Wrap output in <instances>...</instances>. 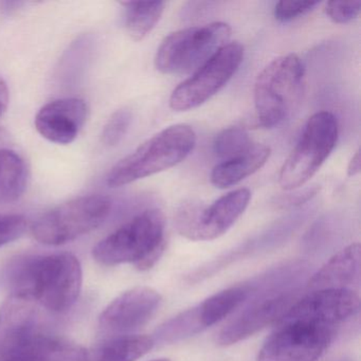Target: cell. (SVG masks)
Listing matches in <instances>:
<instances>
[{
    "label": "cell",
    "mask_w": 361,
    "mask_h": 361,
    "mask_svg": "<svg viewBox=\"0 0 361 361\" xmlns=\"http://www.w3.org/2000/svg\"><path fill=\"white\" fill-rule=\"evenodd\" d=\"M360 298L350 289L310 291L278 321L257 361H318L344 323L359 312Z\"/></svg>",
    "instance_id": "6da1fadb"
},
{
    "label": "cell",
    "mask_w": 361,
    "mask_h": 361,
    "mask_svg": "<svg viewBox=\"0 0 361 361\" xmlns=\"http://www.w3.org/2000/svg\"><path fill=\"white\" fill-rule=\"evenodd\" d=\"M83 274L77 257L68 252L37 255L20 262L13 271V293L47 308L64 312L77 302Z\"/></svg>",
    "instance_id": "7a4b0ae2"
},
{
    "label": "cell",
    "mask_w": 361,
    "mask_h": 361,
    "mask_svg": "<svg viewBox=\"0 0 361 361\" xmlns=\"http://www.w3.org/2000/svg\"><path fill=\"white\" fill-rule=\"evenodd\" d=\"M166 221L159 209H149L133 217L98 243L92 257L101 265L134 264L139 270L153 267L166 249Z\"/></svg>",
    "instance_id": "3957f363"
},
{
    "label": "cell",
    "mask_w": 361,
    "mask_h": 361,
    "mask_svg": "<svg viewBox=\"0 0 361 361\" xmlns=\"http://www.w3.org/2000/svg\"><path fill=\"white\" fill-rule=\"evenodd\" d=\"M196 134L187 124L169 126L139 145L109 171L106 183L123 187L177 166L193 151Z\"/></svg>",
    "instance_id": "277c9868"
},
{
    "label": "cell",
    "mask_w": 361,
    "mask_h": 361,
    "mask_svg": "<svg viewBox=\"0 0 361 361\" xmlns=\"http://www.w3.org/2000/svg\"><path fill=\"white\" fill-rule=\"evenodd\" d=\"M305 85V69L297 54L279 56L257 75L255 106L257 121L265 128L281 126L299 107Z\"/></svg>",
    "instance_id": "5b68a950"
},
{
    "label": "cell",
    "mask_w": 361,
    "mask_h": 361,
    "mask_svg": "<svg viewBox=\"0 0 361 361\" xmlns=\"http://www.w3.org/2000/svg\"><path fill=\"white\" fill-rule=\"evenodd\" d=\"M231 32L229 25L216 22L171 33L158 48L156 68L164 75L195 73L229 44Z\"/></svg>",
    "instance_id": "8992f818"
},
{
    "label": "cell",
    "mask_w": 361,
    "mask_h": 361,
    "mask_svg": "<svg viewBox=\"0 0 361 361\" xmlns=\"http://www.w3.org/2000/svg\"><path fill=\"white\" fill-rule=\"evenodd\" d=\"M338 121L329 111L308 119L295 149L281 168L279 185L285 191L303 187L331 155L337 143Z\"/></svg>",
    "instance_id": "52a82bcc"
},
{
    "label": "cell",
    "mask_w": 361,
    "mask_h": 361,
    "mask_svg": "<svg viewBox=\"0 0 361 361\" xmlns=\"http://www.w3.org/2000/svg\"><path fill=\"white\" fill-rule=\"evenodd\" d=\"M111 209V202L106 196L75 198L39 217L32 226L33 238L49 246L66 244L100 227Z\"/></svg>",
    "instance_id": "ba28073f"
},
{
    "label": "cell",
    "mask_w": 361,
    "mask_h": 361,
    "mask_svg": "<svg viewBox=\"0 0 361 361\" xmlns=\"http://www.w3.org/2000/svg\"><path fill=\"white\" fill-rule=\"evenodd\" d=\"M244 47L238 42L219 50L191 78L175 88L169 102L171 109L191 111L210 100L235 75L244 60Z\"/></svg>",
    "instance_id": "9c48e42d"
},
{
    "label": "cell",
    "mask_w": 361,
    "mask_h": 361,
    "mask_svg": "<svg viewBox=\"0 0 361 361\" xmlns=\"http://www.w3.org/2000/svg\"><path fill=\"white\" fill-rule=\"evenodd\" d=\"M250 200V191L240 188L221 196L209 207L185 204L175 219L177 231L191 240L219 238L240 219Z\"/></svg>",
    "instance_id": "30bf717a"
},
{
    "label": "cell",
    "mask_w": 361,
    "mask_h": 361,
    "mask_svg": "<svg viewBox=\"0 0 361 361\" xmlns=\"http://www.w3.org/2000/svg\"><path fill=\"white\" fill-rule=\"evenodd\" d=\"M300 297L301 290L297 286L257 291L245 303L240 314L219 331L217 343L232 345L276 324Z\"/></svg>",
    "instance_id": "8fae6325"
},
{
    "label": "cell",
    "mask_w": 361,
    "mask_h": 361,
    "mask_svg": "<svg viewBox=\"0 0 361 361\" xmlns=\"http://www.w3.org/2000/svg\"><path fill=\"white\" fill-rule=\"evenodd\" d=\"M257 291L259 286L255 278L249 282L224 289L198 305L174 317L172 320L173 329L180 339L196 335L227 318L232 312L242 307Z\"/></svg>",
    "instance_id": "7c38bea8"
},
{
    "label": "cell",
    "mask_w": 361,
    "mask_h": 361,
    "mask_svg": "<svg viewBox=\"0 0 361 361\" xmlns=\"http://www.w3.org/2000/svg\"><path fill=\"white\" fill-rule=\"evenodd\" d=\"M162 298L154 288L137 286L111 302L99 317L106 333L128 334L147 324L161 305Z\"/></svg>",
    "instance_id": "4fadbf2b"
},
{
    "label": "cell",
    "mask_w": 361,
    "mask_h": 361,
    "mask_svg": "<svg viewBox=\"0 0 361 361\" xmlns=\"http://www.w3.org/2000/svg\"><path fill=\"white\" fill-rule=\"evenodd\" d=\"M88 106L79 98L52 101L42 107L35 117V128L42 137L56 145L73 142L85 126Z\"/></svg>",
    "instance_id": "5bb4252c"
},
{
    "label": "cell",
    "mask_w": 361,
    "mask_h": 361,
    "mask_svg": "<svg viewBox=\"0 0 361 361\" xmlns=\"http://www.w3.org/2000/svg\"><path fill=\"white\" fill-rule=\"evenodd\" d=\"M39 331L37 303L11 293L0 307V361L13 354Z\"/></svg>",
    "instance_id": "9a60e30c"
},
{
    "label": "cell",
    "mask_w": 361,
    "mask_h": 361,
    "mask_svg": "<svg viewBox=\"0 0 361 361\" xmlns=\"http://www.w3.org/2000/svg\"><path fill=\"white\" fill-rule=\"evenodd\" d=\"M361 247L350 244L334 255L307 283L310 291L325 289H350L357 291L360 286Z\"/></svg>",
    "instance_id": "2e32d148"
},
{
    "label": "cell",
    "mask_w": 361,
    "mask_h": 361,
    "mask_svg": "<svg viewBox=\"0 0 361 361\" xmlns=\"http://www.w3.org/2000/svg\"><path fill=\"white\" fill-rule=\"evenodd\" d=\"M88 359L90 353L83 346L39 331L3 361H88Z\"/></svg>",
    "instance_id": "e0dca14e"
},
{
    "label": "cell",
    "mask_w": 361,
    "mask_h": 361,
    "mask_svg": "<svg viewBox=\"0 0 361 361\" xmlns=\"http://www.w3.org/2000/svg\"><path fill=\"white\" fill-rule=\"evenodd\" d=\"M270 153L267 145H252L240 155L215 166L211 172V183L219 189L233 187L263 168Z\"/></svg>",
    "instance_id": "ac0fdd59"
},
{
    "label": "cell",
    "mask_w": 361,
    "mask_h": 361,
    "mask_svg": "<svg viewBox=\"0 0 361 361\" xmlns=\"http://www.w3.org/2000/svg\"><path fill=\"white\" fill-rule=\"evenodd\" d=\"M28 185V168L16 152L0 149V204L22 197Z\"/></svg>",
    "instance_id": "d6986e66"
},
{
    "label": "cell",
    "mask_w": 361,
    "mask_h": 361,
    "mask_svg": "<svg viewBox=\"0 0 361 361\" xmlns=\"http://www.w3.org/2000/svg\"><path fill=\"white\" fill-rule=\"evenodd\" d=\"M124 24L126 32L135 42L149 35L161 18L166 8L164 1H124Z\"/></svg>",
    "instance_id": "ffe728a7"
},
{
    "label": "cell",
    "mask_w": 361,
    "mask_h": 361,
    "mask_svg": "<svg viewBox=\"0 0 361 361\" xmlns=\"http://www.w3.org/2000/svg\"><path fill=\"white\" fill-rule=\"evenodd\" d=\"M149 336H121L103 343L88 361H136L153 348Z\"/></svg>",
    "instance_id": "44dd1931"
},
{
    "label": "cell",
    "mask_w": 361,
    "mask_h": 361,
    "mask_svg": "<svg viewBox=\"0 0 361 361\" xmlns=\"http://www.w3.org/2000/svg\"><path fill=\"white\" fill-rule=\"evenodd\" d=\"M251 139L248 132L240 126H231L221 130L213 141V152L216 157L232 159L250 149Z\"/></svg>",
    "instance_id": "7402d4cb"
},
{
    "label": "cell",
    "mask_w": 361,
    "mask_h": 361,
    "mask_svg": "<svg viewBox=\"0 0 361 361\" xmlns=\"http://www.w3.org/2000/svg\"><path fill=\"white\" fill-rule=\"evenodd\" d=\"M132 121L133 115L130 109H121L116 111L103 128L102 142L107 147L119 145L128 132Z\"/></svg>",
    "instance_id": "603a6c76"
},
{
    "label": "cell",
    "mask_w": 361,
    "mask_h": 361,
    "mask_svg": "<svg viewBox=\"0 0 361 361\" xmlns=\"http://www.w3.org/2000/svg\"><path fill=\"white\" fill-rule=\"evenodd\" d=\"M319 5V1H280L274 8V18L279 22H291L310 13Z\"/></svg>",
    "instance_id": "cb8c5ba5"
},
{
    "label": "cell",
    "mask_w": 361,
    "mask_h": 361,
    "mask_svg": "<svg viewBox=\"0 0 361 361\" xmlns=\"http://www.w3.org/2000/svg\"><path fill=\"white\" fill-rule=\"evenodd\" d=\"M26 228L27 221L23 215L0 214V247L20 238Z\"/></svg>",
    "instance_id": "d4e9b609"
},
{
    "label": "cell",
    "mask_w": 361,
    "mask_h": 361,
    "mask_svg": "<svg viewBox=\"0 0 361 361\" xmlns=\"http://www.w3.org/2000/svg\"><path fill=\"white\" fill-rule=\"evenodd\" d=\"M360 11V1H329L325 9L331 22L341 25L352 22Z\"/></svg>",
    "instance_id": "484cf974"
},
{
    "label": "cell",
    "mask_w": 361,
    "mask_h": 361,
    "mask_svg": "<svg viewBox=\"0 0 361 361\" xmlns=\"http://www.w3.org/2000/svg\"><path fill=\"white\" fill-rule=\"evenodd\" d=\"M319 188H308L304 190L302 193H297L295 195H289L287 200H281V204H286V206H298V204H304V202L310 200V198L314 197L318 193Z\"/></svg>",
    "instance_id": "4316f807"
},
{
    "label": "cell",
    "mask_w": 361,
    "mask_h": 361,
    "mask_svg": "<svg viewBox=\"0 0 361 361\" xmlns=\"http://www.w3.org/2000/svg\"><path fill=\"white\" fill-rule=\"evenodd\" d=\"M9 105V90L5 80L0 77V117L7 111Z\"/></svg>",
    "instance_id": "83f0119b"
},
{
    "label": "cell",
    "mask_w": 361,
    "mask_h": 361,
    "mask_svg": "<svg viewBox=\"0 0 361 361\" xmlns=\"http://www.w3.org/2000/svg\"><path fill=\"white\" fill-rule=\"evenodd\" d=\"M360 149H357L356 153L350 159V164L348 166V176L354 177L360 173Z\"/></svg>",
    "instance_id": "f1b7e54d"
},
{
    "label": "cell",
    "mask_w": 361,
    "mask_h": 361,
    "mask_svg": "<svg viewBox=\"0 0 361 361\" xmlns=\"http://www.w3.org/2000/svg\"><path fill=\"white\" fill-rule=\"evenodd\" d=\"M153 361H170V360H169V359L164 358V359H155V360H153Z\"/></svg>",
    "instance_id": "f546056e"
},
{
    "label": "cell",
    "mask_w": 361,
    "mask_h": 361,
    "mask_svg": "<svg viewBox=\"0 0 361 361\" xmlns=\"http://www.w3.org/2000/svg\"><path fill=\"white\" fill-rule=\"evenodd\" d=\"M339 361H350V360H348V359H342V360H339Z\"/></svg>",
    "instance_id": "4dcf8cb0"
}]
</instances>
